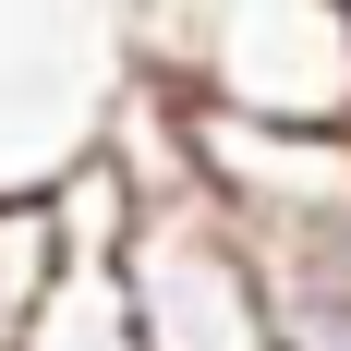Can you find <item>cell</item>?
<instances>
[{
	"mask_svg": "<svg viewBox=\"0 0 351 351\" xmlns=\"http://www.w3.org/2000/svg\"><path fill=\"white\" fill-rule=\"evenodd\" d=\"M121 291H134V339H145V351H279L267 254H254L206 194H194V206H158V218L134 230Z\"/></svg>",
	"mask_w": 351,
	"mask_h": 351,
	"instance_id": "2",
	"label": "cell"
},
{
	"mask_svg": "<svg viewBox=\"0 0 351 351\" xmlns=\"http://www.w3.org/2000/svg\"><path fill=\"white\" fill-rule=\"evenodd\" d=\"M121 49L194 109L351 134V0H121Z\"/></svg>",
	"mask_w": 351,
	"mask_h": 351,
	"instance_id": "1",
	"label": "cell"
},
{
	"mask_svg": "<svg viewBox=\"0 0 351 351\" xmlns=\"http://www.w3.org/2000/svg\"><path fill=\"white\" fill-rule=\"evenodd\" d=\"M194 182H206V206L254 254L339 243L351 230V134H327V121H230V109H194Z\"/></svg>",
	"mask_w": 351,
	"mask_h": 351,
	"instance_id": "3",
	"label": "cell"
},
{
	"mask_svg": "<svg viewBox=\"0 0 351 351\" xmlns=\"http://www.w3.org/2000/svg\"><path fill=\"white\" fill-rule=\"evenodd\" d=\"M267 315H279V351H351V230L267 254Z\"/></svg>",
	"mask_w": 351,
	"mask_h": 351,
	"instance_id": "5",
	"label": "cell"
},
{
	"mask_svg": "<svg viewBox=\"0 0 351 351\" xmlns=\"http://www.w3.org/2000/svg\"><path fill=\"white\" fill-rule=\"evenodd\" d=\"M36 206H49V243H61V267H109V279H121V254H134V230H145V194L109 170L97 145H73L61 170L36 182Z\"/></svg>",
	"mask_w": 351,
	"mask_h": 351,
	"instance_id": "4",
	"label": "cell"
},
{
	"mask_svg": "<svg viewBox=\"0 0 351 351\" xmlns=\"http://www.w3.org/2000/svg\"><path fill=\"white\" fill-rule=\"evenodd\" d=\"M49 291H61L49 206H36V182H0V351H25V327H36Z\"/></svg>",
	"mask_w": 351,
	"mask_h": 351,
	"instance_id": "6",
	"label": "cell"
},
{
	"mask_svg": "<svg viewBox=\"0 0 351 351\" xmlns=\"http://www.w3.org/2000/svg\"><path fill=\"white\" fill-rule=\"evenodd\" d=\"M25 351H145L134 339V291L109 279V267H61V291L36 303Z\"/></svg>",
	"mask_w": 351,
	"mask_h": 351,
	"instance_id": "7",
	"label": "cell"
}]
</instances>
